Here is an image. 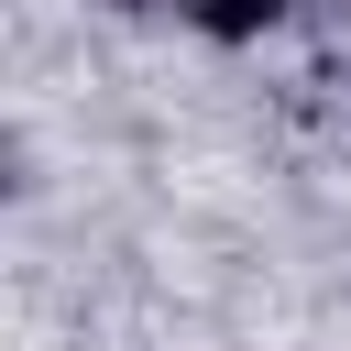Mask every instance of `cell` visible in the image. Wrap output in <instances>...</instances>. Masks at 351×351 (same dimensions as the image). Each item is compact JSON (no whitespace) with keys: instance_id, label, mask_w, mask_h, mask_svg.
Returning <instances> with one entry per match:
<instances>
[{"instance_id":"6da1fadb","label":"cell","mask_w":351,"mask_h":351,"mask_svg":"<svg viewBox=\"0 0 351 351\" xmlns=\"http://www.w3.org/2000/svg\"><path fill=\"white\" fill-rule=\"evenodd\" d=\"M165 11H186L197 33H263V22L285 11V0H165Z\"/></svg>"}]
</instances>
